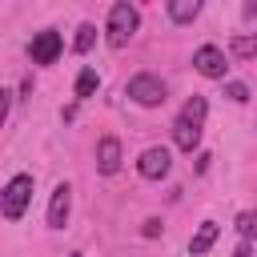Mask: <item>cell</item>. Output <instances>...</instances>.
<instances>
[{"mask_svg":"<svg viewBox=\"0 0 257 257\" xmlns=\"http://www.w3.org/2000/svg\"><path fill=\"white\" fill-rule=\"evenodd\" d=\"M28 52H32L36 64H52V60L60 56V36H56L52 28H44V32L32 36V48H28Z\"/></svg>","mask_w":257,"mask_h":257,"instance_id":"7","label":"cell"},{"mask_svg":"<svg viewBox=\"0 0 257 257\" xmlns=\"http://www.w3.org/2000/svg\"><path fill=\"white\" fill-rule=\"evenodd\" d=\"M128 96H133L137 104L153 108V104H165V84H161L153 72H141V76H133V80H128Z\"/></svg>","mask_w":257,"mask_h":257,"instance_id":"4","label":"cell"},{"mask_svg":"<svg viewBox=\"0 0 257 257\" xmlns=\"http://www.w3.org/2000/svg\"><path fill=\"white\" fill-rule=\"evenodd\" d=\"M96 169H100L104 177H112V173L120 169V141H116V137H104V141L96 145Z\"/></svg>","mask_w":257,"mask_h":257,"instance_id":"9","label":"cell"},{"mask_svg":"<svg viewBox=\"0 0 257 257\" xmlns=\"http://www.w3.org/2000/svg\"><path fill=\"white\" fill-rule=\"evenodd\" d=\"M197 12H201V4H197V0H173V4H169V16H173L177 24H189Z\"/></svg>","mask_w":257,"mask_h":257,"instance_id":"11","label":"cell"},{"mask_svg":"<svg viewBox=\"0 0 257 257\" xmlns=\"http://www.w3.org/2000/svg\"><path fill=\"white\" fill-rule=\"evenodd\" d=\"M72 257H80V253H72Z\"/></svg>","mask_w":257,"mask_h":257,"instance_id":"19","label":"cell"},{"mask_svg":"<svg viewBox=\"0 0 257 257\" xmlns=\"http://www.w3.org/2000/svg\"><path fill=\"white\" fill-rule=\"evenodd\" d=\"M92 40H96V28H92V24H80L72 44H76V52H88V48H92Z\"/></svg>","mask_w":257,"mask_h":257,"instance_id":"15","label":"cell"},{"mask_svg":"<svg viewBox=\"0 0 257 257\" xmlns=\"http://www.w3.org/2000/svg\"><path fill=\"white\" fill-rule=\"evenodd\" d=\"M233 257H253V249H249V241H241V245H237V253H233Z\"/></svg>","mask_w":257,"mask_h":257,"instance_id":"18","label":"cell"},{"mask_svg":"<svg viewBox=\"0 0 257 257\" xmlns=\"http://www.w3.org/2000/svg\"><path fill=\"white\" fill-rule=\"evenodd\" d=\"M213 241H217V225H213V221H205V225L197 229V237L189 241V253H193V257H205V253L213 249Z\"/></svg>","mask_w":257,"mask_h":257,"instance_id":"10","label":"cell"},{"mask_svg":"<svg viewBox=\"0 0 257 257\" xmlns=\"http://www.w3.org/2000/svg\"><path fill=\"white\" fill-rule=\"evenodd\" d=\"M28 201H32V177H12L8 185H4V217L8 221H20L24 217V209H28Z\"/></svg>","mask_w":257,"mask_h":257,"instance_id":"3","label":"cell"},{"mask_svg":"<svg viewBox=\"0 0 257 257\" xmlns=\"http://www.w3.org/2000/svg\"><path fill=\"white\" fill-rule=\"evenodd\" d=\"M229 52H233V56H257V32H253V36H233Z\"/></svg>","mask_w":257,"mask_h":257,"instance_id":"12","label":"cell"},{"mask_svg":"<svg viewBox=\"0 0 257 257\" xmlns=\"http://www.w3.org/2000/svg\"><path fill=\"white\" fill-rule=\"evenodd\" d=\"M225 96H229V100H237V104H245V100H249V88L233 80V84H225Z\"/></svg>","mask_w":257,"mask_h":257,"instance_id":"16","label":"cell"},{"mask_svg":"<svg viewBox=\"0 0 257 257\" xmlns=\"http://www.w3.org/2000/svg\"><path fill=\"white\" fill-rule=\"evenodd\" d=\"M157 233H161V221H157V217H153V221H145V237H157Z\"/></svg>","mask_w":257,"mask_h":257,"instance_id":"17","label":"cell"},{"mask_svg":"<svg viewBox=\"0 0 257 257\" xmlns=\"http://www.w3.org/2000/svg\"><path fill=\"white\" fill-rule=\"evenodd\" d=\"M205 112H209V104H205V96H189L185 100V108L177 112V120H173V141H177V149H185V153H193L197 145H201V128H205Z\"/></svg>","mask_w":257,"mask_h":257,"instance_id":"1","label":"cell"},{"mask_svg":"<svg viewBox=\"0 0 257 257\" xmlns=\"http://www.w3.org/2000/svg\"><path fill=\"white\" fill-rule=\"evenodd\" d=\"M193 64H197L201 76H213V80H221L225 68H229V64H225V52H221L217 44H201V48L193 52Z\"/></svg>","mask_w":257,"mask_h":257,"instance_id":"5","label":"cell"},{"mask_svg":"<svg viewBox=\"0 0 257 257\" xmlns=\"http://www.w3.org/2000/svg\"><path fill=\"white\" fill-rule=\"evenodd\" d=\"M96 84H100V80H96V72H92V68H84V72L76 76V96H92V92H96Z\"/></svg>","mask_w":257,"mask_h":257,"instance_id":"14","label":"cell"},{"mask_svg":"<svg viewBox=\"0 0 257 257\" xmlns=\"http://www.w3.org/2000/svg\"><path fill=\"white\" fill-rule=\"evenodd\" d=\"M237 233H241L245 241H253V237H257V209H249V213H241V217H237Z\"/></svg>","mask_w":257,"mask_h":257,"instance_id":"13","label":"cell"},{"mask_svg":"<svg viewBox=\"0 0 257 257\" xmlns=\"http://www.w3.org/2000/svg\"><path fill=\"white\" fill-rule=\"evenodd\" d=\"M169 149H145L141 153V161H137V173L141 177H149V181H161L165 173H169Z\"/></svg>","mask_w":257,"mask_h":257,"instance_id":"6","label":"cell"},{"mask_svg":"<svg viewBox=\"0 0 257 257\" xmlns=\"http://www.w3.org/2000/svg\"><path fill=\"white\" fill-rule=\"evenodd\" d=\"M137 24H141V16H137L133 4H112V8H108V44H112V48H124V44L133 40Z\"/></svg>","mask_w":257,"mask_h":257,"instance_id":"2","label":"cell"},{"mask_svg":"<svg viewBox=\"0 0 257 257\" xmlns=\"http://www.w3.org/2000/svg\"><path fill=\"white\" fill-rule=\"evenodd\" d=\"M68 209H72V189H68V185H56V189H52V205H48V225H52V229H64Z\"/></svg>","mask_w":257,"mask_h":257,"instance_id":"8","label":"cell"}]
</instances>
